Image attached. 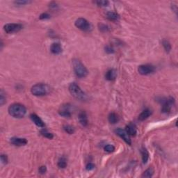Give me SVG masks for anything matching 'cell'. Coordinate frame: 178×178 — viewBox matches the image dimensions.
I'll use <instances>...</instances> for the list:
<instances>
[{
    "label": "cell",
    "instance_id": "f546056e",
    "mask_svg": "<svg viewBox=\"0 0 178 178\" xmlns=\"http://www.w3.org/2000/svg\"><path fill=\"white\" fill-rule=\"evenodd\" d=\"M49 18H50V15L47 13H42V14L39 16V19H40V20H47V19Z\"/></svg>",
    "mask_w": 178,
    "mask_h": 178
},
{
    "label": "cell",
    "instance_id": "7c38bea8",
    "mask_svg": "<svg viewBox=\"0 0 178 178\" xmlns=\"http://www.w3.org/2000/svg\"><path fill=\"white\" fill-rule=\"evenodd\" d=\"M30 118L36 125L39 127H42V128L44 127L45 125H44V122L42 120V119H41L38 116L36 115V114H31Z\"/></svg>",
    "mask_w": 178,
    "mask_h": 178
},
{
    "label": "cell",
    "instance_id": "ffe728a7",
    "mask_svg": "<svg viewBox=\"0 0 178 178\" xmlns=\"http://www.w3.org/2000/svg\"><path fill=\"white\" fill-rule=\"evenodd\" d=\"M141 153L142 156V160L143 164H146L149 159V152L146 148H142L141 149Z\"/></svg>",
    "mask_w": 178,
    "mask_h": 178
},
{
    "label": "cell",
    "instance_id": "8992f818",
    "mask_svg": "<svg viewBox=\"0 0 178 178\" xmlns=\"http://www.w3.org/2000/svg\"><path fill=\"white\" fill-rule=\"evenodd\" d=\"M22 29V25L20 24L9 23L4 26V29L7 34H14L20 31Z\"/></svg>",
    "mask_w": 178,
    "mask_h": 178
},
{
    "label": "cell",
    "instance_id": "ac0fdd59",
    "mask_svg": "<svg viewBox=\"0 0 178 178\" xmlns=\"http://www.w3.org/2000/svg\"><path fill=\"white\" fill-rule=\"evenodd\" d=\"M106 17H107V18L108 20H110V21H117L120 18L119 15L114 11L108 12L107 14H106Z\"/></svg>",
    "mask_w": 178,
    "mask_h": 178
},
{
    "label": "cell",
    "instance_id": "ba28073f",
    "mask_svg": "<svg viewBox=\"0 0 178 178\" xmlns=\"http://www.w3.org/2000/svg\"><path fill=\"white\" fill-rule=\"evenodd\" d=\"M155 71V67L150 64H145L141 65V66H138V71L139 74L142 75H148L153 73Z\"/></svg>",
    "mask_w": 178,
    "mask_h": 178
},
{
    "label": "cell",
    "instance_id": "7a4b0ae2",
    "mask_svg": "<svg viewBox=\"0 0 178 178\" xmlns=\"http://www.w3.org/2000/svg\"><path fill=\"white\" fill-rule=\"evenodd\" d=\"M73 66L75 74L79 77L84 78L88 75V72L87 71L86 68L78 59L73 60Z\"/></svg>",
    "mask_w": 178,
    "mask_h": 178
},
{
    "label": "cell",
    "instance_id": "4316f807",
    "mask_svg": "<svg viewBox=\"0 0 178 178\" xmlns=\"http://www.w3.org/2000/svg\"><path fill=\"white\" fill-rule=\"evenodd\" d=\"M96 4L97 6H101V7H106V6H108L109 4V1H95Z\"/></svg>",
    "mask_w": 178,
    "mask_h": 178
},
{
    "label": "cell",
    "instance_id": "603a6c76",
    "mask_svg": "<svg viewBox=\"0 0 178 178\" xmlns=\"http://www.w3.org/2000/svg\"><path fill=\"white\" fill-rule=\"evenodd\" d=\"M58 166L60 168H65L67 166V161L65 157H61L58 162Z\"/></svg>",
    "mask_w": 178,
    "mask_h": 178
},
{
    "label": "cell",
    "instance_id": "484cf974",
    "mask_svg": "<svg viewBox=\"0 0 178 178\" xmlns=\"http://www.w3.org/2000/svg\"><path fill=\"white\" fill-rule=\"evenodd\" d=\"M6 95H5L4 92L3 91V90H1V93H0V104L1 106L4 105L6 103Z\"/></svg>",
    "mask_w": 178,
    "mask_h": 178
},
{
    "label": "cell",
    "instance_id": "8fae6325",
    "mask_svg": "<svg viewBox=\"0 0 178 178\" xmlns=\"http://www.w3.org/2000/svg\"><path fill=\"white\" fill-rule=\"evenodd\" d=\"M11 143L13 145H16V146H22V145H25L27 143V140L24 138H19V137H12L10 140Z\"/></svg>",
    "mask_w": 178,
    "mask_h": 178
},
{
    "label": "cell",
    "instance_id": "e575fe53",
    "mask_svg": "<svg viewBox=\"0 0 178 178\" xmlns=\"http://www.w3.org/2000/svg\"><path fill=\"white\" fill-rule=\"evenodd\" d=\"M38 171L40 174H44L46 173V171H47V168H46V166H40L39 168Z\"/></svg>",
    "mask_w": 178,
    "mask_h": 178
},
{
    "label": "cell",
    "instance_id": "44dd1931",
    "mask_svg": "<svg viewBox=\"0 0 178 178\" xmlns=\"http://www.w3.org/2000/svg\"><path fill=\"white\" fill-rule=\"evenodd\" d=\"M40 134L42 135V136H43L44 137L49 138V139H52L53 138H54V135H53V134L50 133L49 131H47L46 129H42V130H40Z\"/></svg>",
    "mask_w": 178,
    "mask_h": 178
},
{
    "label": "cell",
    "instance_id": "d6a6232c",
    "mask_svg": "<svg viewBox=\"0 0 178 178\" xmlns=\"http://www.w3.org/2000/svg\"><path fill=\"white\" fill-rule=\"evenodd\" d=\"M86 168L87 170H92L95 168V165L93 163H89L86 165Z\"/></svg>",
    "mask_w": 178,
    "mask_h": 178
},
{
    "label": "cell",
    "instance_id": "83f0119b",
    "mask_svg": "<svg viewBox=\"0 0 178 178\" xmlns=\"http://www.w3.org/2000/svg\"><path fill=\"white\" fill-rule=\"evenodd\" d=\"M104 150L107 152H113L115 151V147L112 145H107L104 146Z\"/></svg>",
    "mask_w": 178,
    "mask_h": 178
},
{
    "label": "cell",
    "instance_id": "cb8c5ba5",
    "mask_svg": "<svg viewBox=\"0 0 178 178\" xmlns=\"http://www.w3.org/2000/svg\"><path fill=\"white\" fill-rule=\"evenodd\" d=\"M63 129H64L65 131H66L67 133L69 134H73L75 131V128L73 127V126L70 125H66L63 126Z\"/></svg>",
    "mask_w": 178,
    "mask_h": 178
},
{
    "label": "cell",
    "instance_id": "e0dca14e",
    "mask_svg": "<svg viewBox=\"0 0 178 178\" xmlns=\"http://www.w3.org/2000/svg\"><path fill=\"white\" fill-rule=\"evenodd\" d=\"M152 114V111L149 109H145L141 112V114L138 116V120L141 121H143L145 120L148 119Z\"/></svg>",
    "mask_w": 178,
    "mask_h": 178
},
{
    "label": "cell",
    "instance_id": "1f68e13d",
    "mask_svg": "<svg viewBox=\"0 0 178 178\" xmlns=\"http://www.w3.org/2000/svg\"><path fill=\"white\" fill-rule=\"evenodd\" d=\"M1 160L3 164H6L8 163V157L6 155H1Z\"/></svg>",
    "mask_w": 178,
    "mask_h": 178
},
{
    "label": "cell",
    "instance_id": "5bb4252c",
    "mask_svg": "<svg viewBox=\"0 0 178 178\" xmlns=\"http://www.w3.org/2000/svg\"><path fill=\"white\" fill-rule=\"evenodd\" d=\"M79 123H81V125L83 126H87L88 125V118H87L86 113L85 111H81L79 114Z\"/></svg>",
    "mask_w": 178,
    "mask_h": 178
},
{
    "label": "cell",
    "instance_id": "d6986e66",
    "mask_svg": "<svg viewBox=\"0 0 178 178\" xmlns=\"http://www.w3.org/2000/svg\"><path fill=\"white\" fill-rule=\"evenodd\" d=\"M108 120L111 124H116L119 121V117L115 113H111L108 116Z\"/></svg>",
    "mask_w": 178,
    "mask_h": 178
},
{
    "label": "cell",
    "instance_id": "7402d4cb",
    "mask_svg": "<svg viewBox=\"0 0 178 178\" xmlns=\"http://www.w3.org/2000/svg\"><path fill=\"white\" fill-rule=\"evenodd\" d=\"M154 169L152 168H149L147 169L146 170L144 171L143 175H142V177H151L152 175H154Z\"/></svg>",
    "mask_w": 178,
    "mask_h": 178
},
{
    "label": "cell",
    "instance_id": "6da1fadb",
    "mask_svg": "<svg viewBox=\"0 0 178 178\" xmlns=\"http://www.w3.org/2000/svg\"><path fill=\"white\" fill-rule=\"evenodd\" d=\"M8 113L15 118H22L27 114V109L24 105L19 103H15L8 107Z\"/></svg>",
    "mask_w": 178,
    "mask_h": 178
},
{
    "label": "cell",
    "instance_id": "277c9868",
    "mask_svg": "<svg viewBox=\"0 0 178 178\" xmlns=\"http://www.w3.org/2000/svg\"><path fill=\"white\" fill-rule=\"evenodd\" d=\"M49 91V87L44 84H37L31 88V92L35 96H43L47 94Z\"/></svg>",
    "mask_w": 178,
    "mask_h": 178
},
{
    "label": "cell",
    "instance_id": "9c48e42d",
    "mask_svg": "<svg viewBox=\"0 0 178 178\" xmlns=\"http://www.w3.org/2000/svg\"><path fill=\"white\" fill-rule=\"evenodd\" d=\"M115 132L116 134L118 135L120 137L123 141L125 142L127 144H128L129 145L131 144V139H130L129 135L128 134L126 130L120 129V128H118V129H116L115 130Z\"/></svg>",
    "mask_w": 178,
    "mask_h": 178
},
{
    "label": "cell",
    "instance_id": "9a60e30c",
    "mask_svg": "<svg viewBox=\"0 0 178 178\" xmlns=\"http://www.w3.org/2000/svg\"><path fill=\"white\" fill-rule=\"evenodd\" d=\"M126 131L128 133V134L129 136H134L136 135V127L135 126V125H134L133 123H129V125L126 126Z\"/></svg>",
    "mask_w": 178,
    "mask_h": 178
},
{
    "label": "cell",
    "instance_id": "f1b7e54d",
    "mask_svg": "<svg viewBox=\"0 0 178 178\" xmlns=\"http://www.w3.org/2000/svg\"><path fill=\"white\" fill-rule=\"evenodd\" d=\"M15 4L17 5H19V6H24V5L25 4H29V3H31V1H25V0H20V1H15Z\"/></svg>",
    "mask_w": 178,
    "mask_h": 178
},
{
    "label": "cell",
    "instance_id": "d4e9b609",
    "mask_svg": "<svg viewBox=\"0 0 178 178\" xmlns=\"http://www.w3.org/2000/svg\"><path fill=\"white\" fill-rule=\"evenodd\" d=\"M162 44H163V46L164 47V49L166 50V52L167 53L170 52L171 50V44L170 42L166 40H164L163 42H162Z\"/></svg>",
    "mask_w": 178,
    "mask_h": 178
},
{
    "label": "cell",
    "instance_id": "3957f363",
    "mask_svg": "<svg viewBox=\"0 0 178 178\" xmlns=\"http://www.w3.org/2000/svg\"><path fill=\"white\" fill-rule=\"evenodd\" d=\"M69 91L71 95L77 100H84L86 98V94L84 93V91H82L81 88L77 84H71V85L69 86Z\"/></svg>",
    "mask_w": 178,
    "mask_h": 178
},
{
    "label": "cell",
    "instance_id": "4dcf8cb0",
    "mask_svg": "<svg viewBox=\"0 0 178 178\" xmlns=\"http://www.w3.org/2000/svg\"><path fill=\"white\" fill-rule=\"evenodd\" d=\"M105 52L107 54H113L114 53V49L111 46H107L105 47Z\"/></svg>",
    "mask_w": 178,
    "mask_h": 178
},
{
    "label": "cell",
    "instance_id": "30bf717a",
    "mask_svg": "<svg viewBox=\"0 0 178 178\" xmlns=\"http://www.w3.org/2000/svg\"><path fill=\"white\" fill-rule=\"evenodd\" d=\"M59 114L61 116L64 118H70L72 115V113L70 109L69 104L63 105L61 107V109L59 111Z\"/></svg>",
    "mask_w": 178,
    "mask_h": 178
},
{
    "label": "cell",
    "instance_id": "4fadbf2b",
    "mask_svg": "<svg viewBox=\"0 0 178 178\" xmlns=\"http://www.w3.org/2000/svg\"><path fill=\"white\" fill-rule=\"evenodd\" d=\"M50 50L52 54H59L62 52V47H61V44L59 42H54L51 45Z\"/></svg>",
    "mask_w": 178,
    "mask_h": 178
},
{
    "label": "cell",
    "instance_id": "5b68a950",
    "mask_svg": "<svg viewBox=\"0 0 178 178\" xmlns=\"http://www.w3.org/2000/svg\"><path fill=\"white\" fill-rule=\"evenodd\" d=\"M75 26L84 31H90L92 29V26L89 22L87 21L84 18H78L75 21Z\"/></svg>",
    "mask_w": 178,
    "mask_h": 178
},
{
    "label": "cell",
    "instance_id": "2e32d148",
    "mask_svg": "<svg viewBox=\"0 0 178 178\" xmlns=\"http://www.w3.org/2000/svg\"><path fill=\"white\" fill-rule=\"evenodd\" d=\"M117 77V71L115 69L109 70L107 72L105 75L106 79L109 80V81H113Z\"/></svg>",
    "mask_w": 178,
    "mask_h": 178
},
{
    "label": "cell",
    "instance_id": "52a82bcc",
    "mask_svg": "<svg viewBox=\"0 0 178 178\" xmlns=\"http://www.w3.org/2000/svg\"><path fill=\"white\" fill-rule=\"evenodd\" d=\"M162 103H163L162 109V112L168 114V113H170L171 111V109H172L175 104V100L173 97H170L162 101Z\"/></svg>",
    "mask_w": 178,
    "mask_h": 178
},
{
    "label": "cell",
    "instance_id": "836d02e7",
    "mask_svg": "<svg viewBox=\"0 0 178 178\" xmlns=\"http://www.w3.org/2000/svg\"><path fill=\"white\" fill-rule=\"evenodd\" d=\"M99 26H100V30L102 31L107 32V31H108V30H109V28H108V27L107 26V25H100Z\"/></svg>",
    "mask_w": 178,
    "mask_h": 178
}]
</instances>
